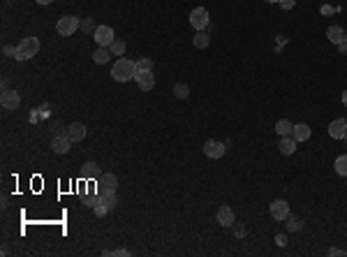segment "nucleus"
I'll return each instance as SVG.
<instances>
[{
	"label": "nucleus",
	"instance_id": "22",
	"mask_svg": "<svg viewBox=\"0 0 347 257\" xmlns=\"http://www.w3.org/2000/svg\"><path fill=\"white\" fill-rule=\"evenodd\" d=\"M333 169H336L338 176H347V155H340V158H336V162H333Z\"/></svg>",
	"mask_w": 347,
	"mask_h": 257
},
{
	"label": "nucleus",
	"instance_id": "29",
	"mask_svg": "<svg viewBox=\"0 0 347 257\" xmlns=\"http://www.w3.org/2000/svg\"><path fill=\"white\" fill-rule=\"evenodd\" d=\"M107 255H130V250H127V248H118V250H114V252H107Z\"/></svg>",
	"mask_w": 347,
	"mask_h": 257
},
{
	"label": "nucleus",
	"instance_id": "33",
	"mask_svg": "<svg viewBox=\"0 0 347 257\" xmlns=\"http://www.w3.org/2000/svg\"><path fill=\"white\" fill-rule=\"evenodd\" d=\"M342 104L347 107V91H342Z\"/></svg>",
	"mask_w": 347,
	"mask_h": 257
},
{
	"label": "nucleus",
	"instance_id": "10",
	"mask_svg": "<svg viewBox=\"0 0 347 257\" xmlns=\"http://www.w3.org/2000/svg\"><path fill=\"white\" fill-rule=\"evenodd\" d=\"M329 135L333 139H345L347 137V120L345 118H336L329 123Z\"/></svg>",
	"mask_w": 347,
	"mask_h": 257
},
{
	"label": "nucleus",
	"instance_id": "6",
	"mask_svg": "<svg viewBox=\"0 0 347 257\" xmlns=\"http://www.w3.org/2000/svg\"><path fill=\"white\" fill-rule=\"evenodd\" d=\"M135 81L141 91H153L155 86V77H153V70H137Z\"/></svg>",
	"mask_w": 347,
	"mask_h": 257
},
{
	"label": "nucleus",
	"instance_id": "18",
	"mask_svg": "<svg viewBox=\"0 0 347 257\" xmlns=\"http://www.w3.org/2000/svg\"><path fill=\"white\" fill-rule=\"evenodd\" d=\"M111 51H109V47H98V49H95V54H93V60H95V63H98V65H104V63H109V60H111Z\"/></svg>",
	"mask_w": 347,
	"mask_h": 257
},
{
	"label": "nucleus",
	"instance_id": "7",
	"mask_svg": "<svg viewBox=\"0 0 347 257\" xmlns=\"http://www.w3.org/2000/svg\"><path fill=\"white\" fill-rule=\"evenodd\" d=\"M93 37H95V42H98V47H109V44L114 42V28L109 26H98V30L93 33Z\"/></svg>",
	"mask_w": 347,
	"mask_h": 257
},
{
	"label": "nucleus",
	"instance_id": "4",
	"mask_svg": "<svg viewBox=\"0 0 347 257\" xmlns=\"http://www.w3.org/2000/svg\"><path fill=\"white\" fill-rule=\"evenodd\" d=\"M95 186H98V195H111V192H116L118 181H116L114 174H102L95 181Z\"/></svg>",
	"mask_w": 347,
	"mask_h": 257
},
{
	"label": "nucleus",
	"instance_id": "25",
	"mask_svg": "<svg viewBox=\"0 0 347 257\" xmlns=\"http://www.w3.org/2000/svg\"><path fill=\"white\" fill-rule=\"evenodd\" d=\"M109 51H111L114 56H123L125 54V44L118 42V39H114V42L109 44Z\"/></svg>",
	"mask_w": 347,
	"mask_h": 257
},
{
	"label": "nucleus",
	"instance_id": "14",
	"mask_svg": "<svg viewBox=\"0 0 347 257\" xmlns=\"http://www.w3.org/2000/svg\"><path fill=\"white\" fill-rule=\"evenodd\" d=\"M65 135L72 142H81V139L86 137V125H83V123H72V125H67Z\"/></svg>",
	"mask_w": 347,
	"mask_h": 257
},
{
	"label": "nucleus",
	"instance_id": "1",
	"mask_svg": "<svg viewBox=\"0 0 347 257\" xmlns=\"http://www.w3.org/2000/svg\"><path fill=\"white\" fill-rule=\"evenodd\" d=\"M135 74H137V63H132V60H127V58L116 60L114 67H111V77H114L116 81H120V83L135 79Z\"/></svg>",
	"mask_w": 347,
	"mask_h": 257
},
{
	"label": "nucleus",
	"instance_id": "2",
	"mask_svg": "<svg viewBox=\"0 0 347 257\" xmlns=\"http://www.w3.org/2000/svg\"><path fill=\"white\" fill-rule=\"evenodd\" d=\"M37 51H39V39L37 37H23L21 42H19V47H17L14 58L17 60H28V58H33V56H37Z\"/></svg>",
	"mask_w": 347,
	"mask_h": 257
},
{
	"label": "nucleus",
	"instance_id": "17",
	"mask_svg": "<svg viewBox=\"0 0 347 257\" xmlns=\"http://www.w3.org/2000/svg\"><path fill=\"white\" fill-rule=\"evenodd\" d=\"M326 37H329V42L340 44L342 39H345V30H342L340 26H329L326 28Z\"/></svg>",
	"mask_w": 347,
	"mask_h": 257
},
{
	"label": "nucleus",
	"instance_id": "20",
	"mask_svg": "<svg viewBox=\"0 0 347 257\" xmlns=\"http://www.w3.org/2000/svg\"><path fill=\"white\" fill-rule=\"evenodd\" d=\"M292 130H294V125H292V120H287V118H280L276 123V132L280 135V137H287V135H292Z\"/></svg>",
	"mask_w": 347,
	"mask_h": 257
},
{
	"label": "nucleus",
	"instance_id": "30",
	"mask_svg": "<svg viewBox=\"0 0 347 257\" xmlns=\"http://www.w3.org/2000/svg\"><path fill=\"white\" fill-rule=\"evenodd\" d=\"M338 47V51H340V54H347V39H342L340 44H336Z\"/></svg>",
	"mask_w": 347,
	"mask_h": 257
},
{
	"label": "nucleus",
	"instance_id": "31",
	"mask_svg": "<svg viewBox=\"0 0 347 257\" xmlns=\"http://www.w3.org/2000/svg\"><path fill=\"white\" fill-rule=\"evenodd\" d=\"M276 241H278V246H285V243H287V239H285V234H278V236H276Z\"/></svg>",
	"mask_w": 347,
	"mask_h": 257
},
{
	"label": "nucleus",
	"instance_id": "27",
	"mask_svg": "<svg viewBox=\"0 0 347 257\" xmlns=\"http://www.w3.org/2000/svg\"><path fill=\"white\" fill-rule=\"evenodd\" d=\"M137 70H153V60L151 58H139L137 60Z\"/></svg>",
	"mask_w": 347,
	"mask_h": 257
},
{
	"label": "nucleus",
	"instance_id": "36",
	"mask_svg": "<svg viewBox=\"0 0 347 257\" xmlns=\"http://www.w3.org/2000/svg\"><path fill=\"white\" fill-rule=\"evenodd\" d=\"M345 139H347V137H345Z\"/></svg>",
	"mask_w": 347,
	"mask_h": 257
},
{
	"label": "nucleus",
	"instance_id": "28",
	"mask_svg": "<svg viewBox=\"0 0 347 257\" xmlns=\"http://www.w3.org/2000/svg\"><path fill=\"white\" fill-rule=\"evenodd\" d=\"M294 5H296V0H280V7H282V10H292Z\"/></svg>",
	"mask_w": 347,
	"mask_h": 257
},
{
	"label": "nucleus",
	"instance_id": "35",
	"mask_svg": "<svg viewBox=\"0 0 347 257\" xmlns=\"http://www.w3.org/2000/svg\"><path fill=\"white\" fill-rule=\"evenodd\" d=\"M345 39H347V33H345Z\"/></svg>",
	"mask_w": 347,
	"mask_h": 257
},
{
	"label": "nucleus",
	"instance_id": "23",
	"mask_svg": "<svg viewBox=\"0 0 347 257\" xmlns=\"http://www.w3.org/2000/svg\"><path fill=\"white\" fill-rule=\"evenodd\" d=\"M287 230L289 232H301L303 230V220L296 216H287Z\"/></svg>",
	"mask_w": 347,
	"mask_h": 257
},
{
	"label": "nucleus",
	"instance_id": "15",
	"mask_svg": "<svg viewBox=\"0 0 347 257\" xmlns=\"http://www.w3.org/2000/svg\"><path fill=\"white\" fill-rule=\"evenodd\" d=\"M296 139L292 137V135H287V137H280V144H278V148H280L282 155H292L294 151H296Z\"/></svg>",
	"mask_w": 347,
	"mask_h": 257
},
{
	"label": "nucleus",
	"instance_id": "9",
	"mask_svg": "<svg viewBox=\"0 0 347 257\" xmlns=\"http://www.w3.org/2000/svg\"><path fill=\"white\" fill-rule=\"evenodd\" d=\"M0 104H3L5 109L14 111V109H19V104H21V95H19L17 91H3V95H0Z\"/></svg>",
	"mask_w": 347,
	"mask_h": 257
},
{
	"label": "nucleus",
	"instance_id": "8",
	"mask_svg": "<svg viewBox=\"0 0 347 257\" xmlns=\"http://www.w3.org/2000/svg\"><path fill=\"white\" fill-rule=\"evenodd\" d=\"M269 211H271L273 220H287V216H289V204L285 202V199H273L271 206H269Z\"/></svg>",
	"mask_w": 347,
	"mask_h": 257
},
{
	"label": "nucleus",
	"instance_id": "26",
	"mask_svg": "<svg viewBox=\"0 0 347 257\" xmlns=\"http://www.w3.org/2000/svg\"><path fill=\"white\" fill-rule=\"evenodd\" d=\"M81 30H83V33H95V30H98V26H95V21H93V19H81Z\"/></svg>",
	"mask_w": 347,
	"mask_h": 257
},
{
	"label": "nucleus",
	"instance_id": "24",
	"mask_svg": "<svg viewBox=\"0 0 347 257\" xmlns=\"http://www.w3.org/2000/svg\"><path fill=\"white\" fill-rule=\"evenodd\" d=\"M174 95H176L179 100L188 98V95H190V88H188V83H176V86H174Z\"/></svg>",
	"mask_w": 347,
	"mask_h": 257
},
{
	"label": "nucleus",
	"instance_id": "19",
	"mask_svg": "<svg viewBox=\"0 0 347 257\" xmlns=\"http://www.w3.org/2000/svg\"><path fill=\"white\" fill-rule=\"evenodd\" d=\"M81 176H83V179H88V181L100 179V167H98V162H86V164H83Z\"/></svg>",
	"mask_w": 347,
	"mask_h": 257
},
{
	"label": "nucleus",
	"instance_id": "21",
	"mask_svg": "<svg viewBox=\"0 0 347 257\" xmlns=\"http://www.w3.org/2000/svg\"><path fill=\"white\" fill-rule=\"evenodd\" d=\"M208 42H211V39H208V33H206V30H197V35L192 37V44H195L197 49H206Z\"/></svg>",
	"mask_w": 347,
	"mask_h": 257
},
{
	"label": "nucleus",
	"instance_id": "11",
	"mask_svg": "<svg viewBox=\"0 0 347 257\" xmlns=\"http://www.w3.org/2000/svg\"><path fill=\"white\" fill-rule=\"evenodd\" d=\"M215 220H218V225H223V227H232V225L236 223V216H234L232 206H220L215 213Z\"/></svg>",
	"mask_w": 347,
	"mask_h": 257
},
{
	"label": "nucleus",
	"instance_id": "12",
	"mask_svg": "<svg viewBox=\"0 0 347 257\" xmlns=\"http://www.w3.org/2000/svg\"><path fill=\"white\" fill-rule=\"evenodd\" d=\"M204 153L208 155V158L218 160L225 155V144L223 142H215V139H208L206 144H204Z\"/></svg>",
	"mask_w": 347,
	"mask_h": 257
},
{
	"label": "nucleus",
	"instance_id": "5",
	"mask_svg": "<svg viewBox=\"0 0 347 257\" xmlns=\"http://www.w3.org/2000/svg\"><path fill=\"white\" fill-rule=\"evenodd\" d=\"M190 23L195 30H206L208 26V10L206 7H195L190 12Z\"/></svg>",
	"mask_w": 347,
	"mask_h": 257
},
{
	"label": "nucleus",
	"instance_id": "13",
	"mask_svg": "<svg viewBox=\"0 0 347 257\" xmlns=\"http://www.w3.org/2000/svg\"><path fill=\"white\" fill-rule=\"evenodd\" d=\"M70 144H72V139L67 137V135H56L54 142H51V148H54V153L63 155L70 151Z\"/></svg>",
	"mask_w": 347,
	"mask_h": 257
},
{
	"label": "nucleus",
	"instance_id": "16",
	"mask_svg": "<svg viewBox=\"0 0 347 257\" xmlns=\"http://www.w3.org/2000/svg\"><path fill=\"white\" fill-rule=\"evenodd\" d=\"M292 137L296 139V142H306V139H310V125H306V123H296L292 130Z\"/></svg>",
	"mask_w": 347,
	"mask_h": 257
},
{
	"label": "nucleus",
	"instance_id": "34",
	"mask_svg": "<svg viewBox=\"0 0 347 257\" xmlns=\"http://www.w3.org/2000/svg\"><path fill=\"white\" fill-rule=\"evenodd\" d=\"M266 3H280V0H266Z\"/></svg>",
	"mask_w": 347,
	"mask_h": 257
},
{
	"label": "nucleus",
	"instance_id": "32",
	"mask_svg": "<svg viewBox=\"0 0 347 257\" xmlns=\"http://www.w3.org/2000/svg\"><path fill=\"white\" fill-rule=\"evenodd\" d=\"M35 3H37V5H51L54 0H35Z\"/></svg>",
	"mask_w": 347,
	"mask_h": 257
},
{
	"label": "nucleus",
	"instance_id": "3",
	"mask_svg": "<svg viewBox=\"0 0 347 257\" xmlns=\"http://www.w3.org/2000/svg\"><path fill=\"white\" fill-rule=\"evenodd\" d=\"M81 28V19L79 17H63L58 19V23H56V33L63 35V37H70V35H74L76 30Z\"/></svg>",
	"mask_w": 347,
	"mask_h": 257
}]
</instances>
